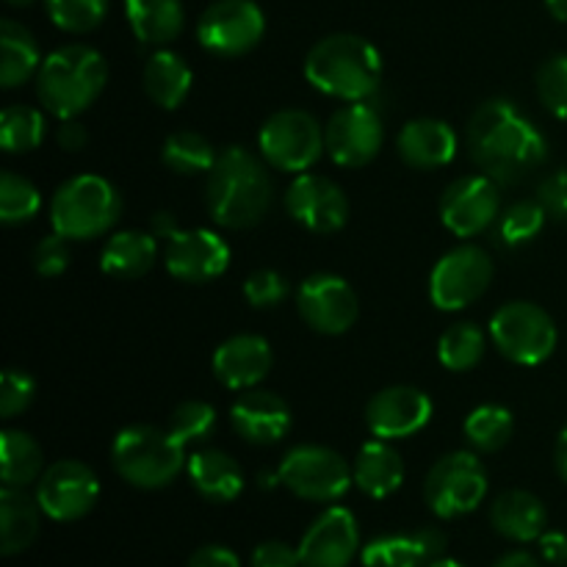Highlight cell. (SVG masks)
I'll return each instance as SVG.
<instances>
[{
  "mask_svg": "<svg viewBox=\"0 0 567 567\" xmlns=\"http://www.w3.org/2000/svg\"><path fill=\"white\" fill-rule=\"evenodd\" d=\"M33 396H37V382L28 371L6 369L3 380H0V419L11 421L25 413Z\"/></svg>",
  "mask_w": 567,
  "mask_h": 567,
  "instance_id": "obj_43",
  "label": "cell"
},
{
  "mask_svg": "<svg viewBox=\"0 0 567 567\" xmlns=\"http://www.w3.org/2000/svg\"><path fill=\"white\" fill-rule=\"evenodd\" d=\"M360 546L358 520L347 507H330L313 520L299 543L302 567H349Z\"/></svg>",
  "mask_w": 567,
  "mask_h": 567,
  "instance_id": "obj_20",
  "label": "cell"
},
{
  "mask_svg": "<svg viewBox=\"0 0 567 567\" xmlns=\"http://www.w3.org/2000/svg\"><path fill=\"white\" fill-rule=\"evenodd\" d=\"M230 424L236 435L252 446H271L291 432V408L277 393L249 388L233 402Z\"/></svg>",
  "mask_w": 567,
  "mask_h": 567,
  "instance_id": "obj_21",
  "label": "cell"
},
{
  "mask_svg": "<svg viewBox=\"0 0 567 567\" xmlns=\"http://www.w3.org/2000/svg\"><path fill=\"white\" fill-rule=\"evenodd\" d=\"M150 233H153L155 238H166V241H169L172 236L181 233L177 216L169 214V210H158V214H153V219H150Z\"/></svg>",
  "mask_w": 567,
  "mask_h": 567,
  "instance_id": "obj_52",
  "label": "cell"
},
{
  "mask_svg": "<svg viewBox=\"0 0 567 567\" xmlns=\"http://www.w3.org/2000/svg\"><path fill=\"white\" fill-rule=\"evenodd\" d=\"M230 266V247L225 238L205 227L181 230L166 247V271L183 282H210Z\"/></svg>",
  "mask_w": 567,
  "mask_h": 567,
  "instance_id": "obj_19",
  "label": "cell"
},
{
  "mask_svg": "<svg viewBox=\"0 0 567 567\" xmlns=\"http://www.w3.org/2000/svg\"><path fill=\"white\" fill-rule=\"evenodd\" d=\"M305 78L327 97L360 103L380 89L382 55L369 39L332 33L310 48L305 59Z\"/></svg>",
  "mask_w": 567,
  "mask_h": 567,
  "instance_id": "obj_3",
  "label": "cell"
},
{
  "mask_svg": "<svg viewBox=\"0 0 567 567\" xmlns=\"http://www.w3.org/2000/svg\"><path fill=\"white\" fill-rule=\"evenodd\" d=\"M485 330L474 321H460L449 327L437 341V360L449 371H471L485 358Z\"/></svg>",
  "mask_w": 567,
  "mask_h": 567,
  "instance_id": "obj_34",
  "label": "cell"
},
{
  "mask_svg": "<svg viewBox=\"0 0 567 567\" xmlns=\"http://www.w3.org/2000/svg\"><path fill=\"white\" fill-rule=\"evenodd\" d=\"M194 491L214 504H230L244 491V471L236 460L219 449H199L186 463Z\"/></svg>",
  "mask_w": 567,
  "mask_h": 567,
  "instance_id": "obj_24",
  "label": "cell"
},
{
  "mask_svg": "<svg viewBox=\"0 0 567 567\" xmlns=\"http://www.w3.org/2000/svg\"><path fill=\"white\" fill-rule=\"evenodd\" d=\"M186 567H241L236 554L225 546H205L188 559Z\"/></svg>",
  "mask_w": 567,
  "mask_h": 567,
  "instance_id": "obj_48",
  "label": "cell"
},
{
  "mask_svg": "<svg viewBox=\"0 0 567 567\" xmlns=\"http://www.w3.org/2000/svg\"><path fill=\"white\" fill-rule=\"evenodd\" d=\"M491 524L502 537L515 543L540 540L546 532V504L529 491H509L493 502Z\"/></svg>",
  "mask_w": 567,
  "mask_h": 567,
  "instance_id": "obj_25",
  "label": "cell"
},
{
  "mask_svg": "<svg viewBox=\"0 0 567 567\" xmlns=\"http://www.w3.org/2000/svg\"><path fill=\"white\" fill-rule=\"evenodd\" d=\"M493 280L491 255L474 244L452 249L435 264L430 275V299L437 310H463L485 297Z\"/></svg>",
  "mask_w": 567,
  "mask_h": 567,
  "instance_id": "obj_11",
  "label": "cell"
},
{
  "mask_svg": "<svg viewBox=\"0 0 567 567\" xmlns=\"http://www.w3.org/2000/svg\"><path fill=\"white\" fill-rule=\"evenodd\" d=\"M546 9L551 11L554 20L567 22V0H546Z\"/></svg>",
  "mask_w": 567,
  "mask_h": 567,
  "instance_id": "obj_55",
  "label": "cell"
},
{
  "mask_svg": "<svg viewBox=\"0 0 567 567\" xmlns=\"http://www.w3.org/2000/svg\"><path fill=\"white\" fill-rule=\"evenodd\" d=\"M158 255V241L153 233L144 230H122L105 241L100 266L105 275L120 277V280H136L144 277L155 264Z\"/></svg>",
  "mask_w": 567,
  "mask_h": 567,
  "instance_id": "obj_29",
  "label": "cell"
},
{
  "mask_svg": "<svg viewBox=\"0 0 567 567\" xmlns=\"http://www.w3.org/2000/svg\"><path fill=\"white\" fill-rule=\"evenodd\" d=\"M502 210L498 183L487 175H463L441 197V219L454 236L474 238L485 233Z\"/></svg>",
  "mask_w": 567,
  "mask_h": 567,
  "instance_id": "obj_16",
  "label": "cell"
},
{
  "mask_svg": "<svg viewBox=\"0 0 567 567\" xmlns=\"http://www.w3.org/2000/svg\"><path fill=\"white\" fill-rule=\"evenodd\" d=\"M493 567H540L532 554H524V551H515V554H507V557L498 559Z\"/></svg>",
  "mask_w": 567,
  "mask_h": 567,
  "instance_id": "obj_54",
  "label": "cell"
},
{
  "mask_svg": "<svg viewBox=\"0 0 567 567\" xmlns=\"http://www.w3.org/2000/svg\"><path fill=\"white\" fill-rule=\"evenodd\" d=\"M271 177L264 158L244 147L221 150L205 183V205L216 225L227 230L255 227L271 208Z\"/></svg>",
  "mask_w": 567,
  "mask_h": 567,
  "instance_id": "obj_2",
  "label": "cell"
},
{
  "mask_svg": "<svg viewBox=\"0 0 567 567\" xmlns=\"http://www.w3.org/2000/svg\"><path fill=\"white\" fill-rule=\"evenodd\" d=\"M491 338L498 352L515 365H540L557 349V324L535 302H507L493 313Z\"/></svg>",
  "mask_w": 567,
  "mask_h": 567,
  "instance_id": "obj_7",
  "label": "cell"
},
{
  "mask_svg": "<svg viewBox=\"0 0 567 567\" xmlns=\"http://www.w3.org/2000/svg\"><path fill=\"white\" fill-rule=\"evenodd\" d=\"M66 266H70V238H64L61 233L53 230L33 247V269H37V275L59 277L64 275Z\"/></svg>",
  "mask_w": 567,
  "mask_h": 567,
  "instance_id": "obj_45",
  "label": "cell"
},
{
  "mask_svg": "<svg viewBox=\"0 0 567 567\" xmlns=\"http://www.w3.org/2000/svg\"><path fill=\"white\" fill-rule=\"evenodd\" d=\"M161 158H164L166 169H172L175 175L197 177L208 175V172L214 169L219 153H216V147L203 136V133L177 131L164 142Z\"/></svg>",
  "mask_w": 567,
  "mask_h": 567,
  "instance_id": "obj_33",
  "label": "cell"
},
{
  "mask_svg": "<svg viewBox=\"0 0 567 567\" xmlns=\"http://www.w3.org/2000/svg\"><path fill=\"white\" fill-rule=\"evenodd\" d=\"M252 567H302L299 565V548H291L280 540L260 543L252 554Z\"/></svg>",
  "mask_w": 567,
  "mask_h": 567,
  "instance_id": "obj_47",
  "label": "cell"
},
{
  "mask_svg": "<svg viewBox=\"0 0 567 567\" xmlns=\"http://www.w3.org/2000/svg\"><path fill=\"white\" fill-rule=\"evenodd\" d=\"M37 496H28L25 487H6L0 491V551L6 557L25 551L39 535Z\"/></svg>",
  "mask_w": 567,
  "mask_h": 567,
  "instance_id": "obj_28",
  "label": "cell"
},
{
  "mask_svg": "<svg viewBox=\"0 0 567 567\" xmlns=\"http://www.w3.org/2000/svg\"><path fill=\"white\" fill-rule=\"evenodd\" d=\"M426 554L419 537L413 535H382L363 548V567H424Z\"/></svg>",
  "mask_w": 567,
  "mask_h": 567,
  "instance_id": "obj_38",
  "label": "cell"
},
{
  "mask_svg": "<svg viewBox=\"0 0 567 567\" xmlns=\"http://www.w3.org/2000/svg\"><path fill=\"white\" fill-rule=\"evenodd\" d=\"M382 138H385L382 116L365 100L341 105L338 111H332L324 125L327 155L347 169L371 164L380 155Z\"/></svg>",
  "mask_w": 567,
  "mask_h": 567,
  "instance_id": "obj_13",
  "label": "cell"
},
{
  "mask_svg": "<svg viewBox=\"0 0 567 567\" xmlns=\"http://www.w3.org/2000/svg\"><path fill=\"white\" fill-rule=\"evenodd\" d=\"M297 308L305 324L321 336H343L358 321V293L343 277L319 271L302 280L297 291Z\"/></svg>",
  "mask_w": 567,
  "mask_h": 567,
  "instance_id": "obj_15",
  "label": "cell"
},
{
  "mask_svg": "<svg viewBox=\"0 0 567 567\" xmlns=\"http://www.w3.org/2000/svg\"><path fill=\"white\" fill-rule=\"evenodd\" d=\"M42 208V194L28 177L17 172L0 175V221L9 227L25 225Z\"/></svg>",
  "mask_w": 567,
  "mask_h": 567,
  "instance_id": "obj_37",
  "label": "cell"
},
{
  "mask_svg": "<svg viewBox=\"0 0 567 567\" xmlns=\"http://www.w3.org/2000/svg\"><path fill=\"white\" fill-rule=\"evenodd\" d=\"M286 208L305 230L330 236L349 221V197L336 181L302 172L286 192Z\"/></svg>",
  "mask_w": 567,
  "mask_h": 567,
  "instance_id": "obj_17",
  "label": "cell"
},
{
  "mask_svg": "<svg viewBox=\"0 0 567 567\" xmlns=\"http://www.w3.org/2000/svg\"><path fill=\"white\" fill-rule=\"evenodd\" d=\"M50 20L66 33H89L109 14V0H44Z\"/></svg>",
  "mask_w": 567,
  "mask_h": 567,
  "instance_id": "obj_40",
  "label": "cell"
},
{
  "mask_svg": "<svg viewBox=\"0 0 567 567\" xmlns=\"http://www.w3.org/2000/svg\"><path fill=\"white\" fill-rule=\"evenodd\" d=\"M271 347L266 338L252 336V332H241L216 347L214 360V377L230 391H249L258 388L271 371Z\"/></svg>",
  "mask_w": 567,
  "mask_h": 567,
  "instance_id": "obj_22",
  "label": "cell"
},
{
  "mask_svg": "<svg viewBox=\"0 0 567 567\" xmlns=\"http://www.w3.org/2000/svg\"><path fill=\"white\" fill-rule=\"evenodd\" d=\"M354 485L369 498H388L402 487L404 460L396 449L382 437L363 443L354 460Z\"/></svg>",
  "mask_w": 567,
  "mask_h": 567,
  "instance_id": "obj_26",
  "label": "cell"
},
{
  "mask_svg": "<svg viewBox=\"0 0 567 567\" xmlns=\"http://www.w3.org/2000/svg\"><path fill=\"white\" fill-rule=\"evenodd\" d=\"M277 480L297 498L330 504L347 496L354 482V474L352 465L341 454L332 452V449L302 443V446H293L282 457L280 468H277Z\"/></svg>",
  "mask_w": 567,
  "mask_h": 567,
  "instance_id": "obj_8",
  "label": "cell"
},
{
  "mask_svg": "<svg viewBox=\"0 0 567 567\" xmlns=\"http://www.w3.org/2000/svg\"><path fill=\"white\" fill-rule=\"evenodd\" d=\"M468 150L482 175L515 186L548 158V142L509 100H487L468 122Z\"/></svg>",
  "mask_w": 567,
  "mask_h": 567,
  "instance_id": "obj_1",
  "label": "cell"
},
{
  "mask_svg": "<svg viewBox=\"0 0 567 567\" xmlns=\"http://www.w3.org/2000/svg\"><path fill=\"white\" fill-rule=\"evenodd\" d=\"M6 3L17 6V9H22V6H31V3H37V0H6Z\"/></svg>",
  "mask_w": 567,
  "mask_h": 567,
  "instance_id": "obj_57",
  "label": "cell"
},
{
  "mask_svg": "<svg viewBox=\"0 0 567 567\" xmlns=\"http://www.w3.org/2000/svg\"><path fill=\"white\" fill-rule=\"evenodd\" d=\"M55 138H59V147L66 150V153H81L89 142V133L78 120H61L59 136Z\"/></svg>",
  "mask_w": 567,
  "mask_h": 567,
  "instance_id": "obj_49",
  "label": "cell"
},
{
  "mask_svg": "<svg viewBox=\"0 0 567 567\" xmlns=\"http://www.w3.org/2000/svg\"><path fill=\"white\" fill-rule=\"evenodd\" d=\"M194 72L186 59L172 50H155L144 66V92L155 105L166 111H175L186 103L192 92Z\"/></svg>",
  "mask_w": 567,
  "mask_h": 567,
  "instance_id": "obj_27",
  "label": "cell"
},
{
  "mask_svg": "<svg viewBox=\"0 0 567 567\" xmlns=\"http://www.w3.org/2000/svg\"><path fill=\"white\" fill-rule=\"evenodd\" d=\"M244 297L252 308H277L288 297V280L275 269H258L244 282Z\"/></svg>",
  "mask_w": 567,
  "mask_h": 567,
  "instance_id": "obj_44",
  "label": "cell"
},
{
  "mask_svg": "<svg viewBox=\"0 0 567 567\" xmlns=\"http://www.w3.org/2000/svg\"><path fill=\"white\" fill-rule=\"evenodd\" d=\"M122 199L114 183L100 175H75L55 188L50 225L70 241L100 238L120 221Z\"/></svg>",
  "mask_w": 567,
  "mask_h": 567,
  "instance_id": "obj_6",
  "label": "cell"
},
{
  "mask_svg": "<svg viewBox=\"0 0 567 567\" xmlns=\"http://www.w3.org/2000/svg\"><path fill=\"white\" fill-rule=\"evenodd\" d=\"M546 208L540 199H518L509 205L502 214V225H498V236L507 247H520L529 244L532 238L540 236L543 225H546Z\"/></svg>",
  "mask_w": 567,
  "mask_h": 567,
  "instance_id": "obj_39",
  "label": "cell"
},
{
  "mask_svg": "<svg viewBox=\"0 0 567 567\" xmlns=\"http://www.w3.org/2000/svg\"><path fill=\"white\" fill-rule=\"evenodd\" d=\"M396 150L404 164L413 166V169H441V166L452 164V158L457 155V133L449 122L421 116V120H410L402 127Z\"/></svg>",
  "mask_w": 567,
  "mask_h": 567,
  "instance_id": "obj_23",
  "label": "cell"
},
{
  "mask_svg": "<svg viewBox=\"0 0 567 567\" xmlns=\"http://www.w3.org/2000/svg\"><path fill=\"white\" fill-rule=\"evenodd\" d=\"M435 404L421 388L391 385L365 404V426L382 441H402L430 424Z\"/></svg>",
  "mask_w": 567,
  "mask_h": 567,
  "instance_id": "obj_18",
  "label": "cell"
},
{
  "mask_svg": "<svg viewBox=\"0 0 567 567\" xmlns=\"http://www.w3.org/2000/svg\"><path fill=\"white\" fill-rule=\"evenodd\" d=\"M166 430L183 443V446H192V443H205L216 430V410L208 402H199V399H188V402L177 404L175 413L169 415V426Z\"/></svg>",
  "mask_w": 567,
  "mask_h": 567,
  "instance_id": "obj_41",
  "label": "cell"
},
{
  "mask_svg": "<svg viewBox=\"0 0 567 567\" xmlns=\"http://www.w3.org/2000/svg\"><path fill=\"white\" fill-rule=\"evenodd\" d=\"M415 537H419L421 548H424L426 563L443 557V551H446V535L441 529H435V526H424V529L415 532Z\"/></svg>",
  "mask_w": 567,
  "mask_h": 567,
  "instance_id": "obj_51",
  "label": "cell"
},
{
  "mask_svg": "<svg viewBox=\"0 0 567 567\" xmlns=\"http://www.w3.org/2000/svg\"><path fill=\"white\" fill-rule=\"evenodd\" d=\"M0 48H3V61H0V83L3 89H17L25 81L37 78L42 66L39 44L25 25L14 20L0 22Z\"/></svg>",
  "mask_w": 567,
  "mask_h": 567,
  "instance_id": "obj_31",
  "label": "cell"
},
{
  "mask_svg": "<svg viewBox=\"0 0 567 567\" xmlns=\"http://www.w3.org/2000/svg\"><path fill=\"white\" fill-rule=\"evenodd\" d=\"M111 463L127 485L158 491L177 480L188 460L186 446L169 430L133 424L114 437Z\"/></svg>",
  "mask_w": 567,
  "mask_h": 567,
  "instance_id": "obj_5",
  "label": "cell"
},
{
  "mask_svg": "<svg viewBox=\"0 0 567 567\" xmlns=\"http://www.w3.org/2000/svg\"><path fill=\"white\" fill-rule=\"evenodd\" d=\"M426 567H463L460 563H454V559H446V557H437V559H432L430 565Z\"/></svg>",
  "mask_w": 567,
  "mask_h": 567,
  "instance_id": "obj_56",
  "label": "cell"
},
{
  "mask_svg": "<svg viewBox=\"0 0 567 567\" xmlns=\"http://www.w3.org/2000/svg\"><path fill=\"white\" fill-rule=\"evenodd\" d=\"M554 463H557L559 476H563V482L567 485V424L563 426V432H559V437H557V452H554Z\"/></svg>",
  "mask_w": 567,
  "mask_h": 567,
  "instance_id": "obj_53",
  "label": "cell"
},
{
  "mask_svg": "<svg viewBox=\"0 0 567 567\" xmlns=\"http://www.w3.org/2000/svg\"><path fill=\"white\" fill-rule=\"evenodd\" d=\"M109 83L103 53L89 44H64L42 61L37 72V97L59 120H75L92 109Z\"/></svg>",
  "mask_w": 567,
  "mask_h": 567,
  "instance_id": "obj_4",
  "label": "cell"
},
{
  "mask_svg": "<svg viewBox=\"0 0 567 567\" xmlns=\"http://www.w3.org/2000/svg\"><path fill=\"white\" fill-rule=\"evenodd\" d=\"M266 33V17L255 0H214L203 11L197 39L208 53L236 59L258 48Z\"/></svg>",
  "mask_w": 567,
  "mask_h": 567,
  "instance_id": "obj_12",
  "label": "cell"
},
{
  "mask_svg": "<svg viewBox=\"0 0 567 567\" xmlns=\"http://www.w3.org/2000/svg\"><path fill=\"white\" fill-rule=\"evenodd\" d=\"M513 413L502 404H480L465 419V437L476 452H498L513 437Z\"/></svg>",
  "mask_w": 567,
  "mask_h": 567,
  "instance_id": "obj_35",
  "label": "cell"
},
{
  "mask_svg": "<svg viewBox=\"0 0 567 567\" xmlns=\"http://www.w3.org/2000/svg\"><path fill=\"white\" fill-rule=\"evenodd\" d=\"M487 471L474 452H452L437 460L424 482V498L437 518H460L485 502Z\"/></svg>",
  "mask_w": 567,
  "mask_h": 567,
  "instance_id": "obj_10",
  "label": "cell"
},
{
  "mask_svg": "<svg viewBox=\"0 0 567 567\" xmlns=\"http://www.w3.org/2000/svg\"><path fill=\"white\" fill-rule=\"evenodd\" d=\"M133 33L144 44H169L186 25L183 0H125Z\"/></svg>",
  "mask_w": 567,
  "mask_h": 567,
  "instance_id": "obj_30",
  "label": "cell"
},
{
  "mask_svg": "<svg viewBox=\"0 0 567 567\" xmlns=\"http://www.w3.org/2000/svg\"><path fill=\"white\" fill-rule=\"evenodd\" d=\"M100 498V480L81 460L48 465L37 482V502L53 520H81Z\"/></svg>",
  "mask_w": 567,
  "mask_h": 567,
  "instance_id": "obj_14",
  "label": "cell"
},
{
  "mask_svg": "<svg viewBox=\"0 0 567 567\" xmlns=\"http://www.w3.org/2000/svg\"><path fill=\"white\" fill-rule=\"evenodd\" d=\"M537 199H540V205L546 208L548 216L565 221L567 219V169H559L554 172V175H548L546 181H543Z\"/></svg>",
  "mask_w": 567,
  "mask_h": 567,
  "instance_id": "obj_46",
  "label": "cell"
},
{
  "mask_svg": "<svg viewBox=\"0 0 567 567\" xmlns=\"http://www.w3.org/2000/svg\"><path fill=\"white\" fill-rule=\"evenodd\" d=\"M260 158L280 172L302 175L324 153V127L302 109H282L258 133Z\"/></svg>",
  "mask_w": 567,
  "mask_h": 567,
  "instance_id": "obj_9",
  "label": "cell"
},
{
  "mask_svg": "<svg viewBox=\"0 0 567 567\" xmlns=\"http://www.w3.org/2000/svg\"><path fill=\"white\" fill-rule=\"evenodd\" d=\"M537 94L559 120H567V55H554L537 72Z\"/></svg>",
  "mask_w": 567,
  "mask_h": 567,
  "instance_id": "obj_42",
  "label": "cell"
},
{
  "mask_svg": "<svg viewBox=\"0 0 567 567\" xmlns=\"http://www.w3.org/2000/svg\"><path fill=\"white\" fill-rule=\"evenodd\" d=\"M44 474V452L28 432H0V476L6 487H28Z\"/></svg>",
  "mask_w": 567,
  "mask_h": 567,
  "instance_id": "obj_32",
  "label": "cell"
},
{
  "mask_svg": "<svg viewBox=\"0 0 567 567\" xmlns=\"http://www.w3.org/2000/svg\"><path fill=\"white\" fill-rule=\"evenodd\" d=\"M44 122L42 111L31 109V105H9L0 114V147L6 153H31L42 144L44 138Z\"/></svg>",
  "mask_w": 567,
  "mask_h": 567,
  "instance_id": "obj_36",
  "label": "cell"
},
{
  "mask_svg": "<svg viewBox=\"0 0 567 567\" xmlns=\"http://www.w3.org/2000/svg\"><path fill=\"white\" fill-rule=\"evenodd\" d=\"M540 554L551 565H567V535L565 532H543L540 537Z\"/></svg>",
  "mask_w": 567,
  "mask_h": 567,
  "instance_id": "obj_50",
  "label": "cell"
}]
</instances>
